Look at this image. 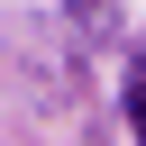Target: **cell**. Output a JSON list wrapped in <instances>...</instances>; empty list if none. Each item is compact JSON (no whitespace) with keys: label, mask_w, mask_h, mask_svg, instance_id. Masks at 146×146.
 I'll use <instances>...</instances> for the list:
<instances>
[{"label":"cell","mask_w":146,"mask_h":146,"mask_svg":"<svg viewBox=\"0 0 146 146\" xmlns=\"http://www.w3.org/2000/svg\"><path fill=\"white\" fill-rule=\"evenodd\" d=\"M128 119H137V137H146V55L128 64Z\"/></svg>","instance_id":"6da1fadb"}]
</instances>
